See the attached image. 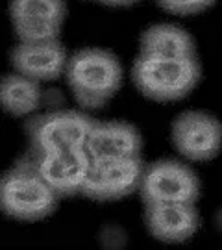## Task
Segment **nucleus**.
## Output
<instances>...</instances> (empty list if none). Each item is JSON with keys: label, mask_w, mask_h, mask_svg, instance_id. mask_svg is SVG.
<instances>
[{"label": "nucleus", "mask_w": 222, "mask_h": 250, "mask_svg": "<svg viewBox=\"0 0 222 250\" xmlns=\"http://www.w3.org/2000/svg\"><path fill=\"white\" fill-rule=\"evenodd\" d=\"M72 97L81 107L106 106L122 83V67L113 52L89 46L69 56L65 69Z\"/></svg>", "instance_id": "nucleus-1"}, {"label": "nucleus", "mask_w": 222, "mask_h": 250, "mask_svg": "<svg viewBox=\"0 0 222 250\" xmlns=\"http://www.w3.org/2000/svg\"><path fill=\"white\" fill-rule=\"evenodd\" d=\"M200 63L195 58H167L139 54L132 65L137 91L156 102H174L187 97L200 80Z\"/></svg>", "instance_id": "nucleus-2"}, {"label": "nucleus", "mask_w": 222, "mask_h": 250, "mask_svg": "<svg viewBox=\"0 0 222 250\" xmlns=\"http://www.w3.org/2000/svg\"><path fill=\"white\" fill-rule=\"evenodd\" d=\"M58 195L39 174L32 158L19 161L4 174L0 188V202L4 213L34 223L52 213L58 204Z\"/></svg>", "instance_id": "nucleus-3"}, {"label": "nucleus", "mask_w": 222, "mask_h": 250, "mask_svg": "<svg viewBox=\"0 0 222 250\" xmlns=\"http://www.w3.org/2000/svg\"><path fill=\"white\" fill-rule=\"evenodd\" d=\"M93 125V117L72 109L32 117L26 123V137L32 154L83 146Z\"/></svg>", "instance_id": "nucleus-4"}, {"label": "nucleus", "mask_w": 222, "mask_h": 250, "mask_svg": "<svg viewBox=\"0 0 222 250\" xmlns=\"http://www.w3.org/2000/svg\"><path fill=\"white\" fill-rule=\"evenodd\" d=\"M139 193L144 206L148 204H195L200 195V182L195 170L176 160L148 163L142 172Z\"/></svg>", "instance_id": "nucleus-5"}, {"label": "nucleus", "mask_w": 222, "mask_h": 250, "mask_svg": "<svg viewBox=\"0 0 222 250\" xmlns=\"http://www.w3.org/2000/svg\"><path fill=\"white\" fill-rule=\"evenodd\" d=\"M141 156L93 160L81 195L91 200H119L139 191L144 172Z\"/></svg>", "instance_id": "nucleus-6"}, {"label": "nucleus", "mask_w": 222, "mask_h": 250, "mask_svg": "<svg viewBox=\"0 0 222 250\" xmlns=\"http://www.w3.org/2000/svg\"><path fill=\"white\" fill-rule=\"evenodd\" d=\"M176 150L191 161H209L222 148L221 121L205 111H183L170 130Z\"/></svg>", "instance_id": "nucleus-7"}, {"label": "nucleus", "mask_w": 222, "mask_h": 250, "mask_svg": "<svg viewBox=\"0 0 222 250\" xmlns=\"http://www.w3.org/2000/svg\"><path fill=\"white\" fill-rule=\"evenodd\" d=\"M32 161L60 198L81 195L93 163L85 146L32 154Z\"/></svg>", "instance_id": "nucleus-8"}, {"label": "nucleus", "mask_w": 222, "mask_h": 250, "mask_svg": "<svg viewBox=\"0 0 222 250\" xmlns=\"http://www.w3.org/2000/svg\"><path fill=\"white\" fill-rule=\"evenodd\" d=\"M9 62L15 72H20L37 82H48L60 78L65 69L69 56L63 45L58 41L44 43H20L13 46Z\"/></svg>", "instance_id": "nucleus-9"}, {"label": "nucleus", "mask_w": 222, "mask_h": 250, "mask_svg": "<svg viewBox=\"0 0 222 250\" xmlns=\"http://www.w3.org/2000/svg\"><path fill=\"white\" fill-rule=\"evenodd\" d=\"M85 150L91 160L141 156L142 139L135 126L122 121H95L89 130Z\"/></svg>", "instance_id": "nucleus-10"}, {"label": "nucleus", "mask_w": 222, "mask_h": 250, "mask_svg": "<svg viewBox=\"0 0 222 250\" xmlns=\"http://www.w3.org/2000/svg\"><path fill=\"white\" fill-rule=\"evenodd\" d=\"M148 232L167 243H182L191 239L198 230L200 217L195 204H148L144 211Z\"/></svg>", "instance_id": "nucleus-11"}, {"label": "nucleus", "mask_w": 222, "mask_h": 250, "mask_svg": "<svg viewBox=\"0 0 222 250\" xmlns=\"http://www.w3.org/2000/svg\"><path fill=\"white\" fill-rule=\"evenodd\" d=\"M141 54L167 58H195V39L174 24H154L141 34Z\"/></svg>", "instance_id": "nucleus-12"}, {"label": "nucleus", "mask_w": 222, "mask_h": 250, "mask_svg": "<svg viewBox=\"0 0 222 250\" xmlns=\"http://www.w3.org/2000/svg\"><path fill=\"white\" fill-rule=\"evenodd\" d=\"M2 106L13 117L32 115L41 106V85L34 78H28L20 72H9L2 80Z\"/></svg>", "instance_id": "nucleus-13"}, {"label": "nucleus", "mask_w": 222, "mask_h": 250, "mask_svg": "<svg viewBox=\"0 0 222 250\" xmlns=\"http://www.w3.org/2000/svg\"><path fill=\"white\" fill-rule=\"evenodd\" d=\"M11 24L20 43H44L60 39L63 22L54 19H11Z\"/></svg>", "instance_id": "nucleus-14"}, {"label": "nucleus", "mask_w": 222, "mask_h": 250, "mask_svg": "<svg viewBox=\"0 0 222 250\" xmlns=\"http://www.w3.org/2000/svg\"><path fill=\"white\" fill-rule=\"evenodd\" d=\"M65 2L63 0H9L11 19H65Z\"/></svg>", "instance_id": "nucleus-15"}, {"label": "nucleus", "mask_w": 222, "mask_h": 250, "mask_svg": "<svg viewBox=\"0 0 222 250\" xmlns=\"http://www.w3.org/2000/svg\"><path fill=\"white\" fill-rule=\"evenodd\" d=\"M156 4L172 15H196L211 8L215 0H156Z\"/></svg>", "instance_id": "nucleus-16"}, {"label": "nucleus", "mask_w": 222, "mask_h": 250, "mask_svg": "<svg viewBox=\"0 0 222 250\" xmlns=\"http://www.w3.org/2000/svg\"><path fill=\"white\" fill-rule=\"evenodd\" d=\"M104 6H130V4H135L137 0H97Z\"/></svg>", "instance_id": "nucleus-17"}]
</instances>
